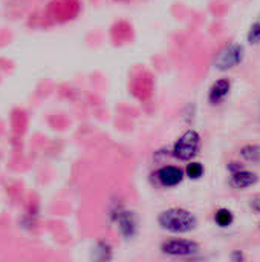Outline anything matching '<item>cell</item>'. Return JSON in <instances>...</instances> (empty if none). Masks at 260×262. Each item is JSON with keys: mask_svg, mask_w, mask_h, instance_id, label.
<instances>
[{"mask_svg": "<svg viewBox=\"0 0 260 262\" xmlns=\"http://www.w3.org/2000/svg\"><path fill=\"white\" fill-rule=\"evenodd\" d=\"M158 224L161 226V229L172 233H188L198 226V220L192 212L175 207L161 212L158 216Z\"/></svg>", "mask_w": 260, "mask_h": 262, "instance_id": "6da1fadb", "label": "cell"}, {"mask_svg": "<svg viewBox=\"0 0 260 262\" xmlns=\"http://www.w3.org/2000/svg\"><path fill=\"white\" fill-rule=\"evenodd\" d=\"M109 218H110L112 223L116 224V227L120 230V235L123 238L132 239L138 233V218L135 216V213L132 210L126 209L120 203H115L112 206Z\"/></svg>", "mask_w": 260, "mask_h": 262, "instance_id": "7a4b0ae2", "label": "cell"}, {"mask_svg": "<svg viewBox=\"0 0 260 262\" xmlns=\"http://www.w3.org/2000/svg\"><path fill=\"white\" fill-rule=\"evenodd\" d=\"M201 149V137L196 130L190 129L184 132L173 146V157L181 161L193 160Z\"/></svg>", "mask_w": 260, "mask_h": 262, "instance_id": "3957f363", "label": "cell"}, {"mask_svg": "<svg viewBox=\"0 0 260 262\" xmlns=\"http://www.w3.org/2000/svg\"><path fill=\"white\" fill-rule=\"evenodd\" d=\"M244 60V48L241 45H228L225 46L215 60V68L219 71H228L238 66Z\"/></svg>", "mask_w": 260, "mask_h": 262, "instance_id": "277c9868", "label": "cell"}, {"mask_svg": "<svg viewBox=\"0 0 260 262\" xmlns=\"http://www.w3.org/2000/svg\"><path fill=\"white\" fill-rule=\"evenodd\" d=\"M161 250L166 255L170 256H192L199 252V244L190 239H167L162 246Z\"/></svg>", "mask_w": 260, "mask_h": 262, "instance_id": "5b68a950", "label": "cell"}, {"mask_svg": "<svg viewBox=\"0 0 260 262\" xmlns=\"http://www.w3.org/2000/svg\"><path fill=\"white\" fill-rule=\"evenodd\" d=\"M158 181L164 187H175L184 180V172L176 166H164L156 172Z\"/></svg>", "mask_w": 260, "mask_h": 262, "instance_id": "8992f818", "label": "cell"}, {"mask_svg": "<svg viewBox=\"0 0 260 262\" xmlns=\"http://www.w3.org/2000/svg\"><path fill=\"white\" fill-rule=\"evenodd\" d=\"M230 89H231V83H230L228 78H221V80H218V81L211 86V89H210L208 101H210L211 104H219V103L228 95Z\"/></svg>", "mask_w": 260, "mask_h": 262, "instance_id": "52a82bcc", "label": "cell"}, {"mask_svg": "<svg viewBox=\"0 0 260 262\" xmlns=\"http://www.w3.org/2000/svg\"><path fill=\"white\" fill-rule=\"evenodd\" d=\"M256 181H257V175L256 173L241 169L238 172H233V177L230 180V184L234 189H247V187L256 184Z\"/></svg>", "mask_w": 260, "mask_h": 262, "instance_id": "ba28073f", "label": "cell"}, {"mask_svg": "<svg viewBox=\"0 0 260 262\" xmlns=\"http://www.w3.org/2000/svg\"><path fill=\"white\" fill-rule=\"evenodd\" d=\"M113 256L112 253V247L106 243V241H97L95 246L92 247V253H90V259L95 262H104L110 261Z\"/></svg>", "mask_w": 260, "mask_h": 262, "instance_id": "9c48e42d", "label": "cell"}, {"mask_svg": "<svg viewBox=\"0 0 260 262\" xmlns=\"http://www.w3.org/2000/svg\"><path fill=\"white\" fill-rule=\"evenodd\" d=\"M241 155L247 161L257 163V161H260V146H257V144H247V146L242 147Z\"/></svg>", "mask_w": 260, "mask_h": 262, "instance_id": "30bf717a", "label": "cell"}, {"mask_svg": "<svg viewBox=\"0 0 260 262\" xmlns=\"http://www.w3.org/2000/svg\"><path fill=\"white\" fill-rule=\"evenodd\" d=\"M215 220H216V224H218V226H221V227H228V226H231L234 216H233V213H231L228 209H219V210L216 212V215H215Z\"/></svg>", "mask_w": 260, "mask_h": 262, "instance_id": "8fae6325", "label": "cell"}, {"mask_svg": "<svg viewBox=\"0 0 260 262\" xmlns=\"http://www.w3.org/2000/svg\"><path fill=\"white\" fill-rule=\"evenodd\" d=\"M185 173H187V177H188V178H192V180H198V178H201V177H202V173H204V167H202V164H201V163H190V164L187 166V169H185Z\"/></svg>", "mask_w": 260, "mask_h": 262, "instance_id": "7c38bea8", "label": "cell"}, {"mask_svg": "<svg viewBox=\"0 0 260 262\" xmlns=\"http://www.w3.org/2000/svg\"><path fill=\"white\" fill-rule=\"evenodd\" d=\"M260 40V21L254 23L248 32V41L250 43H257Z\"/></svg>", "mask_w": 260, "mask_h": 262, "instance_id": "4fadbf2b", "label": "cell"}, {"mask_svg": "<svg viewBox=\"0 0 260 262\" xmlns=\"http://www.w3.org/2000/svg\"><path fill=\"white\" fill-rule=\"evenodd\" d=\"M251 209H253L256 213H260V195L251 200Z\"/></svg>", "mask_w": 260, "mask_h": 262, "instance_id": "5bb4252c", "label": "cell"}, {"mask_svg": "<svg viewBox=\"0 0 260 262\" xmlns=\"http://www.w3.org/2000/svg\"><path fill=\"white\" fill-rule=\"evenodd\" d=\"M231 259H233V261H242V259H244V255H242L241 252H234V253L231 255Z\"/></svg>", "mask_w": 260, "mask_h": 262, "instance_id": "9a60e30c", "label": "cell"}, {"mask_svg": "<svg viewBox=\"0 0 260 262\" xmlns=\"http://www.w3.org/2000/svg\"><path fill=\"white\" fill-rule=\"evenodd\" d=\"M228 169H230L231 172H238V170H241L242 167H241V166H239L238 163H231V164L228 166Z\"/></svg>", "mask_w": 260, "mask_h": 262, "instance_id": "2e32d148", "label": "cell"}, {"mask_svg": "<svg viewBox=\"0 0 260 262\" xmlns=\"http://www.w3.org/2000/svg\"><path fill=\"white\" fill-rule=\"evenodd\" d=\"M259 229H260V223H259Z\"/></svg>", "mask_w": 260, "mask_h": 262, "instance_id": "e0dca14e", "label": "cell"}]
</instances>
